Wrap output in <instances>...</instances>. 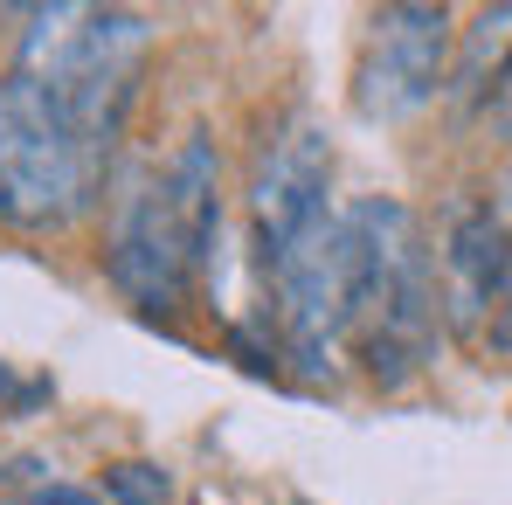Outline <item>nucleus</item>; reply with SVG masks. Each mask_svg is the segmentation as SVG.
<instances>
[{
  "mask_svg": "<svg viewBox=\"0 0 512 505\" xmlns=\"http://www.w3.org/2000/svg\"><path fill=\"white\" fill-rule=\"evenodd\" d=\"M450 56H457V28H450V7H429V0H395L367 21V49H360V70H353V104L360 118H381V125H402L429 111L443 84H450Z\"/></svg>",
  "mask_w": 512,
  "mask_h": 505,
  "instance_id": "obj_4",
  "label": "nucleus"
},
{
  "mask_svg": "<svg viewBox=\"0 0 512 505\" xmlns=\"http://www.w3.org/2000/svg\"><path fill=\"white\" fill-rule=\"evenodd\" d=\"M160 208H167L194 277H208L215 256H222V153H215L208 132H187L167 153V167H160Z\"/></svg>",
  "mask_w": 512,
  "mask_h": 505,
  "instance_id": "obj_8",
  "label": "nucleus"
},
{
  "mask_svg": "<svg viewBox=\"0 0 512 505\" xmlns=\"http://www.w3.org/2000/svg\"><path fill=\"white\" fill-rule=\"evenodd\" d=\"M97 153L84 146L70 104L49 84L7 70L0 77V222L49 236L70 229L97 201Z\"/></svg>",
  "mask_w": 512,
  "mask_h": 505,
  "instance_id": "obj_2",
  "label": "nucleus"
},
{
  "mask_svg": "<svg viewBox=\"0 0 512 505\" xmlns=\"http://www.w3.org/2000/svg\"><path fill=\"white\" fill-rule=\"evenodd\" d=\"M353 229H360V367L374 388H409L436 360V263L429 236L409 201L395 194H367L353 201Z\"/></svg>",
  "mask_w": 512,
  "mask_h": 505,
  "instance_id": "obj_1",
  "label": "nucleus"
},
{
  "mask_svg": "<svg viewBox=\"0 0 512 505\" xmlns=\"http://www.w3.org/2000/svg\"><path fill=\"white\" fill-rule=\"evenodd\" d=\"M485 118H492V132H499V139H512V70L499 77V90H492V104H485Z\"/></svg>",
  "mask_w": 512,
  "mask_h": 505,
  "instance_id": "obj_13",
  "label": "nucleus"
},
{
  "mask_svg": "<svg viewBox=\"0 0 512 505\" xmlns=\"http://www.w3.org/2000/svg\"><path fill=\"white\" fill-rule=\"evenodd\" d=\"M492 222H499V305H492V333L485 353H512V160L492 173V194H485Z\"/></svg>",
  "mask_w": 512,
  "mask_h": 505,
  "instance_id": "obj_11",
  "label": "nucleus"
},
{
  "mask_svg": "<svg viewBox=\"0 0 512 505\" xmlns=\"http://www.w3.org/2000/svg\"><path fill=\"white\" fill-rule=\"evenodd\" d=\"M104 270L111 284L146 312V319H173L187 305L194 263L173 236L167 208H160V173H132L111 194V236H104Z\"/></svg>",
  "mask_w": 512,
  "mask_h": 505,
  "instance_id": "obj_6",
  "label": "nucleus"
},
{
  "mask_svg": "<svg viewBox=\"0 0 512 505\" xmlns=\"http://www.w3.org/2000/svg\"><path fill=\"white\" fill-rule=\"evenodd\" d=\"M21 505H97L90 492H77V485H42L35 499H21Z\"/></svg>",
  "mask_w": 512,
  "mask_h": 505,
  "instance_id": "obj_14",
  "label": "nucleus"
},
{
  "mask_svg": "<svg viewBox=\"0 0 512 505\" xmlns=\"http://www.w3.org/2000/svg\"><path fill=\"white\" fill-rule=\"evenodd\" d=\"M277 291V326H284V360L305 381H333L340 346L360 326V229L353 208L326 215L298 250L270 270Z\"/></svg>",
  "mask_w": 512,
  "mask_h": 505,
  "instance_id": "obj_3",
  "label": "nucleus"
},
{
  "mask_svg": "<svg viewBox=\"0 0 512 505\" xmlns=\"http://www.w3.org/2000/svg\"><path fill=\"white\" fill-rule=\"evenodd\" d=\"M21 56H14V70L21 77H35V84L63 90L77 70H84L90 56V35H97V7L84 0H56V7H21Z\"/></svg>",
  "mask_w": 512,
  "mask_h": 505,
  "instance_id": "obj_9",
  "label": "nucleus"
},
{
  "mask_svg": "<svg viewBox=\"0 0 512 505\" xmlns=\"http://www.w3.org/2000/svg\"><path fill=\"white\" fill-rule=\"evenodd\" d=\"M326 187H333V139L312 118H291L263 146V160L250 173V236H256V270L263 277L333 215Z\"/></svg>",
  "mask_w": 512,
  "mask_h": 505,
  "instance_id": "obj_5",
  "label": "nucleus"
},
{
  "mask_svg": "<svg viewBox=\"0 0 512 505\" xmlns=\"http://www.w3.org/2000/svg\"><path fill=\"white\" fill-rule=\"evenodd\" d=\"M436 312L443 333L471 353H485L492 333V305H499V222L485 208V194H450L436 215Z\"/></svg>",
  "mask_w": 512,
  "mask_h": 505,
  "instance_id": "obj_7",
  "label": "nucleus"
},
{
  "mask_svg": "<svg viewBox=\"0 0 512 505\" xmlns=\"http://www.w3.org/2000/svg\"><path fill=\"white\" fill-rule=\"evenodd\" d=\"M167 471L160 464H111L104 471V499L111 505H167Z\"/></svg>",
  "mask_w": 512,
  "mask_h": 505,
  "instance_id": "obj_12",
  "label": "nucleus"
},
{
  "mask_svg": "<svg viewBox=\"0 0 512 505\" xmlns=\"http://www.w3.org/2000/svg\"><path fill=\"white\" fill-rule=\"evenodd\" d=\"M506 70H512V0H499V7H478L471 28H457L450 84H443L450 111H457V118H478V111L492 104V90H499Z\"/></svg>",
  "mask_w": 512,
  "mask_h": 505,
  "instance_id": "obj_10",
  "label": "nucleus"
}]
</instances>
